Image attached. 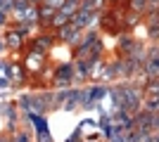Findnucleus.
<instances>
[{"mask_svg":"<svg viewBox=\"0 0 159 142\" xmlns=\"http://www.w3.org/2000/svg\"><path fill=\"white\" fill-rule=\"evenodd\" d=\"M69 76H71V67H62V69H60V74H57V83L69 81Z\"/></svg>","mask_w":159,"mask_h":142,"instance_id":"1","label":"nucleus"},{"mask_svg":"<svg viewBox=\"0 0 159 142\" xmlns=\"http://www.w3.org/2000/svg\"><path fill=\"white\" fill-rule=\"evenodd\" d=\"M14 7H17V10H21V7H24V0H17V2H14ZM24 17H33V10L24 12Z\"/></svg>","mask_w":159,"mask_h":142,"instance_id":"2","label":"nucleus"},{"mask_svg":"<svg viewBox=\"0 0 159 142\" xmlns=\"http://www.w3.org/2000/svg\"><path fill=\"white\" fill-rule=\"evenodd\" d=\"M7 43H10V45H19V36H17V33L7 36Z\"/></svg>","mask_w":159,"mask_h":142,"instance_id":"3","label":"nucleus"}]
</instances>
